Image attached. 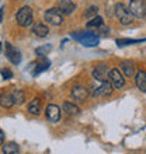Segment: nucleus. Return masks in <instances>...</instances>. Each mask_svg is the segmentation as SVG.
<instances>
[{
    "label": "nucleus",
    "instance_id": "f257e3e1",
    "mask_svg": "<svg viewBox=\"0 0 146 154\" xmlns=\"http://www.w3.org/2000/svg\"><path fill=\"white\" fill-rule=\"evenodd\" d=\"M113 85L110 84V81L106 80V81H94V83H91V85H90V90H87L89 91V94L91 95V97H106V95H110V94L113 93Z\"/></svg>",
    "mask_w": 146,
    "mask_h": 154
},
{
    "label": "nucleus",
    "instance_id": "f03ea898",
    "mask_svg": "<svg viewBox=\"0 0 146 154\" xmlns=\"http://www.w3.org/2000/svg\"><path fill=\"white\" fill-rule=\"evenodd\" d=\"M16 20L18 23V25H21V27H30V25H33L34 20H33V10H31V7H28V6L21 7L17 11Z\"/></svg>",
    "mask_w": 146,
    "mask_h": 154
},
{
    "label": "nucleus",
    "instance_id": "7ed1b4c3",
    "mask_svg": "<svg viewBox=\"0 0 146 154\" xmlns=\"http://www.w3.org/2000/svg\"><path fill=\"white\" fill-rule=\"evenodd\" d=\"M73 38L76 41H79L81 45H84L86 48H93V46L98 45V42H100L94 32H76L73 34Z\"/></svg>",
    "mask_w": 146,
    "mask_h": 154
},
{
    "label": "nucleus",
    "instance_id": "20e7f679",
    "mask_svg": "<svg viewBox=\"0 0 146 154\" xmlns=\"http://www.w3.org/2000/svg\"><path fill=\"white\" fill-rule=\"evenodd\" d=\"M128 11L132 14V17H136V18H145V16H146L145 0H131Z\"/></svg>",
    "mask_w": 146,
    "mask_h": 154
},
{
    "label": "nucleus",
    "instance_id": "39448f33",
    "mask_svg": "<svg viewBox=\"0 0 146 154\" xmlns=\"http://www.w3.org/2000/svg\"><path fill=\"white\" fill-rule=\"evenodd\" d=\"M44 18L46 23H49V24H52V25H61L63 23V14L59 11L58 7L46 10L44 14Z\"/></svg>",
    "mask_w": 146,
    "mask_h": 154
},
{
    "label": "nucleus",
    "instance_id": "423d86ee",
    "mask_svg": "<svg viewBox=\"0 0 146 154\" xmlns=\"http://www.w3.org/2000/svg\"><path fill=\"white\" fill-rule=\"evenodd\" d=\"M115 16L118 17V20L121 21L122 25H129L131 23H132V20H134L132 14L128 11V8H126L122 3L115 6Z\"/></svg>",
    "mask_w": 146,
    "mask_h": 154
},
{
    "label": "nucleus",
    "instance_id": "0eeeda50",
    "mask_svg": "<svg viewBox=\"0 0 146 154\" xmlns=\"http://www.w3.org/2000/svg\"><path fill=\"white\" fill-rule=\"evenodd\" d=\"M108 81L110 84L113 85V88H122L124 85H125V79H124V76L121 74V72L118 69H111L108 72Z\"/></svg>",
    "mask_w": 146,
    "mask_h": 154
},
{
    "label": "nucleus",
    "instance_id": "6e6552de",
    "mask_svg": "<svg viewBox=\"0 0 146 154\" xmlns=\"http://www.w3.org/2000/svg\"><path fill=\"white\" fill-rule=\"evenodd\" d=\"M4 51H6V56L13 65H20L21 62V53L20 51H17L11 44L6 42V46H4Z\"/></svg>",
    "mask_w": 146,
    "mask_h": 154
},
{
    "label": "nucleus",
    "instance_id": "1a4fd4ad",
    "mask_svg": "<svg viewBox=\"0 0 146 154\" xmlns=\"http://www.w3.org/2000/svg\"><path fill=\"white\" fill-rule=\"evenodd\" d=\"M108 65L107 63H100L98 66H96V69L93 70V77L94 80L97 81H106L108 77Z\"/></svg>",
    "mask_w": 146,
    "mask_h": 154
},
{
    "label": "nucleus",
    "instance_id": "9d476101",
    "mask_svg": "<svg viewBox=\"0 0 146 154\" xmlns=\"http://www.w3.org/2000/svg\"><path fill=\"white\" fill-rule=\"evenodd\" d=\"M70 95H72L73 101L83 102L86 98H87V95H89V91H87V88H86V87H83V85H76V87L72 90Z\"/></svg>",
    "mask_w": 146,
    "mask_h": 154
},
{
    "label": "nucleus",
    "instance_id": "9b49d317",
    "mask_svg": "<svg viewBox=\"0 0 146 154\" xmlns=\"http://www.w3.org/2000/svg\"><path fill=\"white\" fill-rule=\"evenodd\" d=\"M45 112H46V118H48L51 122H53V123L59 122V119H61V108H59L58 105H55V104H49V105L46 106Z\"/></svg>",
    "mask_w": 146,
    "mask_h": 154
},
{
    "label": "nucleus",
    "instance_id": "f8f14e48",
    "mask_svg": "<svg viewBox=\"0 0 146 154\" xmlns=\"http://www.w3.org/2000/svg\"><path fill=\"white\" fill-rule=\"evenodd\" d=\"M59 11L63 14V16H70L75 10H76V4L73 0H61L59 2Z\"/></svg>",
    "mask_w": 146,
    "mask_h": 154
},
{
    "label": "nucleus",
    "instance_id": "ddd939ff",
    "mask_svg": "<svg viewBox=\"0 0 146 154\" xmlns=\"http://www.w3.org/2000/svg\"><path fill=\"white\" fill-rule=\"evenodd\" d=\"M33 34L38 38H45V37H48L49 28L45 24H42V23H35L33 25Z\"/></svg>",
    "mask_w": 146,
    "mask_h": 154
},
{
    "label": "nucleus",
    "instance_id": "4468645a",
    "mask_svg": "<svg viewBox=\"0 0 146 154\" xmlns=\"http://www.w3.org/2000/svg\"><path fill=\"white\" fill-rule=\"evenodd\" d=\"M119 67H121V70L124 72V74H125L126 77H132L135 74V65L132 63V62L122 60L121 65H119Z\"/></svg>",
    "mask_w": 146,
    "mask_h": 154
},
{
    "label": "nucleus",
    "instance_id": "2eb2a0df",
    "mask_svg": "<svg viewBox=\"0 0 146 154\" xmlns=\"http://www.w3.org/2000/svg\"><path fill=\"white\" fill-rule=\"evenodd\" d=\"M135 80H136V85L138 88L142 91V93H146V73L143 70H139L136 76H135Z\"/></svg>",
    "mask_w": 146,
    "mask_h": 154
},
{
    "label": "nucleus",
    "instance_id": "dca6fc26",
    "mask_svg": "<svg viewBox=\"0 0 146 154\" xmlns=\"http://www.w3.org/2000/svg\"><path fill=\"white\" fill-rule=\"evenodd\" d=\"M62 108H63V111H65L68 115H79L80 114V108H79L76 104H73V102L65 101L63 105H62Z\"/></svg>",
    "mask_w": 146,
    "mask_h": 154
},
{
    "label": "nucleus",
    "instance_id": "f3484780",
    "mask_svg": "<svg viewBox=\"0 0 146 154\" xmlns=\"http://www.w3.org/2000/svg\"><path fill=\"white\" fill-rule=\"evenodd\" d=\"M2 146H3V154H18L20 153V147L14 142H8L6 144H2Z\"/></svg>",
    "mask_w": 146,
    "mask_h": 154
},
{
    "label": "nucleus",
    "instance_id": "a211bd4d",
    "mask_svg": "<svg viewBox=\"0 0 146 154\" xmlns=\"http://www.w3.org/2000/svg\"><path fill=\"white\" fill-rule=\"evenodd\" d=\"M0 105L3 106V108H11V106L14 105L11 94H8V93H2L0 94Z\"/></svg>",
    "mask_w": 146,
    "mask_h": 154
},
{
    "label": "nucleus",
    "instance_id": "6ab92c4d",
    "mask_svg": "<svg viewBox=\"0 0 146 154\" xmlns=\"http://www.w3.org/2000/svg\"><path fill=\"white\" fill-rule=\"evenodd\" d=\"M28 112L33 115L41 114V100L40 98H34L33 101L28 104Z\"/></svg>",
    "mask_w": 146,
    "mask_h": 154
},
{
    "label": "nucleus",
    "instance_id": "aec40b11",
    "mask_svg": "<svg viewBox=\"0 0 146 154\" xmlns=\"http://www.w3.org/2000/svg\"><path fill=\"white\" fill-rule=\"evenodd\" d=\"M13 97V102L17 104V105H23L25 101V94L23 90H14V93L11 94Z\"/></svg>",
    "mask_w": 146,
    "mask_h": 154
},
{
    "label": "nucleus",
    "instance_id": "412c9836",
    "mask_svg": "<svg viewBox=\"0 0 146 154\" xmlns=\"http://www.w3.org/2000/svg\"><path fill=\"white\" fill-rule=\"evenodd\" d=\"M35 66H36V69H35V72H33V76H38L40 73L45 72V70H46L49 66H51V62L45 59L44 63H35Z\"/></svg>",
    "mask_w": 146,
    "mask_h": 154
},
{
    "label": "nucleus",
    "instance_id": "4be33fe9",
    "mask_svg": "<svg viewBox=\"0 0 146 154\" xmlns=\"http://www.w3.org/2000/svg\"><path fill=\"white\" fill-rule=\"evenodd\" d=\"M101 25H103V18L100 16L93 17V18L87 23V27H89V28H100Z\"/></svg>",
    "mask_w": 146,
    "mask_h": 154
},
{
    "label": "nucleus",
    "instance_id": "5701e85b",
    "mask_svg": "<svg viewBox=\"0 0 146 154\" xmlns=\"http://www.w3.org/2000/svg\"><path fill=\"white\" fill-rule=\"evenodd\" d=\"M51 49H52V45H42V46H40V48L35 51V53L36 55H40V56H42V57H45L46 55H48L49 52H51Z\"/></svg>",
    "mask_w": 146,
    "mask_h": 154
},
{
    "label": "nucleus",
    "instance_id": "b1692460",
    "mask_svg": "<svg viewBox=\"0 0 146 154\" xmlns=\"http://www.w3.org/2000/svg\"><path fill=\"white\" fill-rule=\"evenodd\" d=\"M97 11H98V8L96 7V6H90V7L87 8V11L84 13V17L86 18H89V20H91L93 17L97 16Z\"/></svg>",
    "mask_w": 146,
    "mask_h": 154
},
{
    "label": "nucleus",
    "instance_id": "393cba45",
    "mask_svg": "<svg viewBox=\"0 0 146 154\" xmlns=\"http://www.w3.org/2000/svg\"><path fill=\"white\" fill-rule=\"evenodd\" d=\"M138 42H141V39H128V38H125V39H117V45H118V46H125V45L138 44Z\"/></svg>",
    "mask_w": 146,
    "mask_h": 154
},
{
    "label": "nucleus",
    "instance_id": "a878e982",
    "mask_svg": "<svg viewBox=\"0 0 146 154\" xmlns=\"http://www.w3.org/2000/svg\"><path fill=\"white\" fill-rule=\"evenodd\" d=\"M0 73H2V76H3L4 80H8V79H11L13 77V72L10 69H3Z\"/></svg>",
    "mask_w": 146,
    "mask_h": 154
},
{
    "label": "nucleus",
    "instance_id": "bb28decb",
    "mask_svg": "<svg viewBox=\"0 0 146 154\" xmlns=\"http://www.w3.org/2000/svg\"><path fill=\"white\" fill-rule=\"evenodd\" d=\"M3 13H4V6L0 7V23H3Z\"/></svg>",
    "mask_w": 146,
    "mask_h": 154
},
{
    "label": "nucleus",
    "instance_id": "cd10ccee",
    "mask_svg": "<svg viewBox=\"0 0 146 154\" xmlns=\"http://www.w3.org/2000/svg\"><path fill=\"white\" fill-rule=\"evenodd\" d=\"M3 142H4V134H3V132L0 130V146L3 144Z\"/></svg>",
    "mask_w": 146,
    "mask_h": 154
},
{
    "label": "nucleus",
    "instance_id": "c85d7f7f",
    "mask_svg": "<svg viewBox=\"0 0 146 154\" xmlns=\"http://www.w3.org/2000/svg\"><path fill=\"white\" fill-rule=\"evenodd\" d=\"M0 46H2V45H0Z\"/></svg>",
    "mask_w": 146,
    "mask_h": 154
}]
</instances>
